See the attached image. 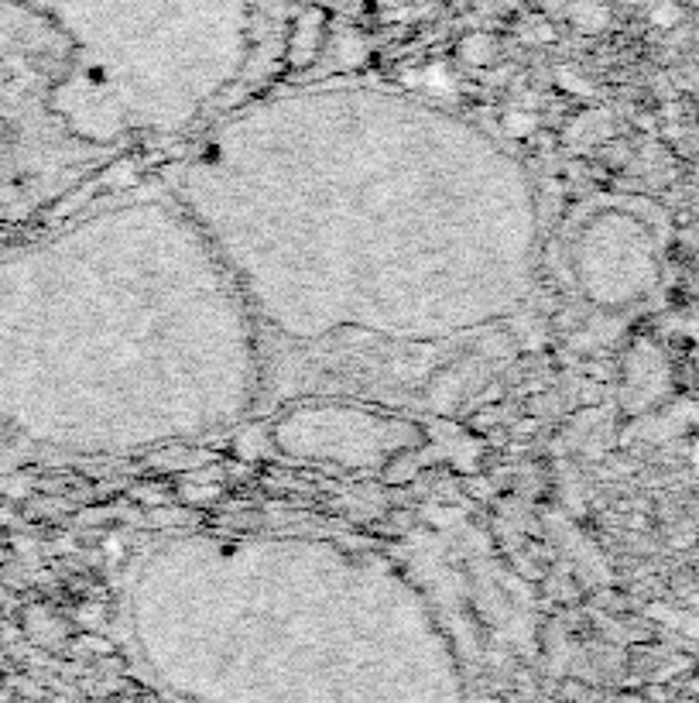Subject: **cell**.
<instances>
[{
    "label": "cell",
    "instance_id": "obj_1",
    "mask_svg": "<svg viewBox=\"0 0 699 703\" xmlns=\"http://www.w3.org/2000/svg\"><path fill=\"white\" fill-rule=\"evenodd\" d=\"M604 18H607L604 7L590 4V0H580V4H573V21L580 28H600V25H604Z\"/></svg>",
    "mask_w": 699,
    "mask_h": 703
},
{
    "label": "cell",
    "instance_id": "obj_2",
    "mask_svg": "<svg viewBox=\"0 0 699 703\" xmlns=\"http://www.w3.org/2000/svg\"><path fill=\"white\" fill-rule=\"evenodd\" d=\"M679 18H682V7L676 4V0H662V4L652 11V25H658V28H672Z\"/></svg>",
    "mask_w": 699,
    "mask_h": 703
}]
</instances>
